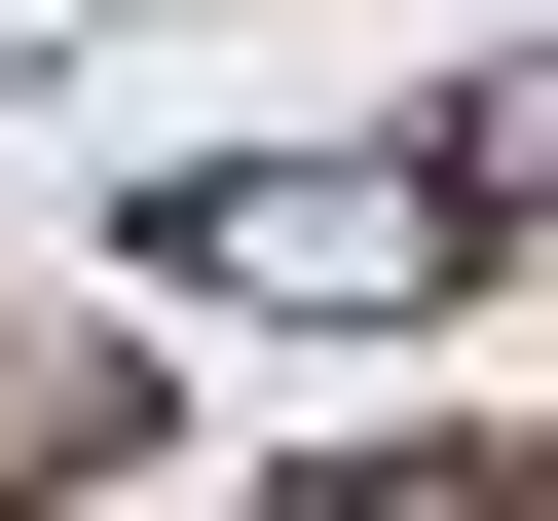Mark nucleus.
Wrapping results in <instances>:
<instances>
[{
  "mask_svg": "<svg viewBox=\"0 0 558 521\" xmlns=\"http://www.w3.org/2000/svg\"><path fill=\"white\" fill-rule=\"evenodd\" d=\"M149 299H223V336H447L484 299V186L447 149H186L149 186Z\"/></svg>",
  "mask_w": 558,
  "mask_h": 521,
  "instance_id": "nucleus-1",
  "label": "nucleus"
},
{
  "mask_svg": "<svg viewBox=\"0 0 558 521\" xmlns=\"http://www.w3.org/2000/svg\"><path fill=\"white\" fill-rule=\"evenodd\" d=\"M149 447H186V373H112L75 299H38V336H0V484H149Z\"/></svg>",
  "mask_w": 558,
  "mask_h": 521,
  "instance_id": "nucleus-2",
  "label": "nucleus"
},
{
  "mask_svg": "<svg viewBox=\"0 0 558 521\" xmlns=\"http://www.w3.org/2000/svg\"><path fill=\"white\" fill-rule=\"evenodd\" d=\"M447 186H484V260H521V223H558V38H521V75H484V112H447Z\"/></svg>",
  "mask_w": 558,
  "mask_h": 521,
  "instance_id": "nucleus-3",
  "label": "nucleus"
}]
</instances>
